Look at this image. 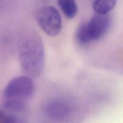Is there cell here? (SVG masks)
I'll return each mask as SVG.
<instances>
[{"label":"cell","mask_w":123,"mask_h":123,"mask_svg":"<svg viewBox=\"0 0 123 123\" xmlns=\"http://www.w3.org/2000/svg\"><path fill=\"white\" fill-rule=\"evenodd\" d=\"M19 60L22 70L28 76L37 77L42 73L44 63V46L36 33H30L22 40Z\"/></svg>","instance_id":"cell-1"},{"label":"cell","mask_w":123,"mask_h":123,"mask_svg":"<svg viewBox=\"0 0 123 123\" xmlns=\"http://www.w3.org/2000/svg\"><path fill=\"white\" fill-rule=\"evenodd\" d=\"M112 19L109 14H96L87 22L88 29L91 41L98 40L109 31Z\"/></svg>","instance_id":"cell-4"},{"label":"cell","mask_w":123,"mask_h":123,"mask_svg":"<svg viewBox=\"0 0 123 123\" xmlns=\"http://www.w3.org/2000/svg\"><path fill=\"white\" fill-rule=\"evenodd\" d=\"M34 85L28 76H20L13 78L4 90V107L6 110L14 112L22 111L26 102L32 96Z\"/></svg>","instance_id":"cell-2"},{"label":"cell","mask_w":123,"mask_h":123,"mask_svg":"<svg viewBox=\"0 0 123 123\" xmlns=\"http://www.w3.org/2000/svg\"><path fill=\"white\" fill-rule=\"evenodd\" d=\"M117 4L116 1L112 0H97L94 1L92 8L97 14H108Z\"/></svg>","instance_id":"cell-6"},{"label":"cell","mask_w":123,"mask_h":123,"mask_svg":"<svg viewBox=\"0 0 123 123\" xmlns=\"http://www.w3.org/2000/svg\"><path fill=\"white\" fill-rule=\"evenodd\" d=\"M43 111L50 118L56 120H63L71 114L72 106L66 100L54 98L44 105Z\"/></svg>","instance_id":"cell-5"},{"label":"cell","mask_w":123,"mask_h":123,"mask_svg":"<svg viewBox=\"0 0 123 123\" xmlns=\"http://www.w3.org/2000/svg\"><path fill=\"white\" fill-rule=\"evenodd\" d=\"M37 21L42 30L51 37L58 36L61 31V17L57 9L52 6L41 8L37 13Z\"/></svg>","instance_id":"cell-3"},{"label":"cell","mask_w":123,"mask_h":123,"mask_svg":"<svg viewBox=\"0 0 123 123\" xmlns=\"http://www.w3.org/2000/svg\"><path fill=\"white\" fill-rule=\"evenodd\" d=\"M0 123H18V121L13 115L7 114L1 110L0 114Z\"/></svg>","instance_id":"cell-9"},{"label":"cell","mask_w":123,"mask_h":123,"mask_svg":"<svg viewBox=\"0 0 123 123\" xmlns=\"http://www.w3.org/2000/svg\"><path fill=\"white\" fill-rule=\"evenodd\" d=\"M77 42L82 44H85L91 41L88 29L87 22H83L76 30L75 34Z\"/></svg>","instance_id":"cell-8"},{"label":"cell","mask_w":123,"mask_h":123,"mask_svg":"<svg viewBox=\"0 0 123 123\" xmlns=\"http://www.w3.org/2000/svg\"><path fill=\"white\" fill-rule=\"evenodd\" d=\"M59 6L64 15L69 19L73 18L78 13V6L73 0H60Z\"/></svg>","instance_id":"cell-7"}]
</instances>
